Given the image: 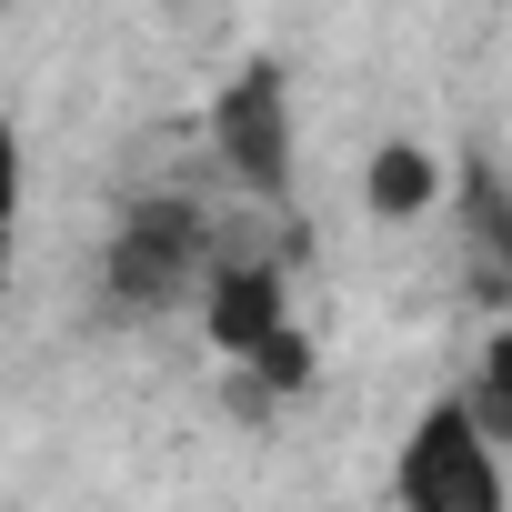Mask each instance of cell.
I'll list each match as a JSON object with an SVG mask.
<instances>
[{"instance_id": "1", "label": "cell", "mask_w": 512, "mask_h": 512, "mask_svg": "<svg viewBox=\"0 0 512 512\" xmlns=\"http://www.w3.org/2000/svg\"><path fill=\"white\" fill-rule=\"evenodd\" d=\"M201 272H211V211L181 201V191H151V201L121 211V231L101 251V312L111 322H161L201 292Z\"/></svg>"}, {"instance_id": "2", "label": "cell", "mask_w": 512, "mask_h": 512, "mask_svg": "<svg viewBox=\"0 0 512 512\" xmlns=\"http://www.w3.org/2000/svg\"><path fill=\"white\" fill-rule=\"evenodd\" d=\"M392 502H402V512H502V452L482 442V422H472L462 402H432V412L402 432Z\"/></svg>"}, {"instance_id": "3", "label": "cell", "mask_w": 512, "mask_h": 512, "mask_svg": "<svg viewBox=\"0 0 512 512\" xmlns=\"http://www.w3.org/2000/svg\"><path fill=\"white\" fill-rule=\"evenodd\" d=\"M211 151H221V171L241 181V191H262V201H292V81H282V61H251V71H231L221 81V101H211Z\"/></svg>"}, {"instance_id": "4", "label": "cell", "mask_w": 512, "mask_h": 512, "mask_svg": "<svg viewBox=\"0 0 512 512\" xmlns=\"http://www.w3.org/2000/svg\"><path fill=\"white\" fill-rule=\"evenodd\" d=\"M201 332H211V352L251 362L262 342L292 332V282H282L272 262H211V272H201Z\"/></svg>"}, {"instance_id": "5", "label": "cell", "mask_w": 512, "mask_h": 512, "mask_svg": "<svg viewBox=\"0 0 512 512\" xmlns=\"http://www.w3.org/2000/svg\"><path fill=\"white\" fill-rule=\"evenodd\" d=\"M362 201H372V221H422V211L442 201L432 141H382V151L362 161Z\"/></svg>"}, {"instance_id": "6", "label": "cell", "mask_w": 512, "mask_h": 512, "mask_svg": "<svg viewBox=\"0 0 512 512\" xmlns=\"http://www.w3.org/2000/svg\"><path fill=\"white\" fill-rule=\"evenodd\" d=\"M11 211H21V131L0 121V231H11Z\"/></svg>"}, {"instance_id": "7", "label": "cell", "mask_w": 512, "mask_h": 512, "mask_svg": "<svg viewBox=\"0 0 512 512\" xmlns=\"http://www.w3.org/2000/svg\"><path fill=\"white\" fill-rule=\"evenodd\" d=\"M0 251H11V231H0Z\"/></svg>"}]
</instances>
